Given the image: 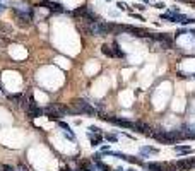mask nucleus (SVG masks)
I'll use <instances>...</instances> for the list:
<instances>
[{
  "label": "nucleus",
  "mask_w": 195,
  "mask_h": 171,
  "mask_svg": "<svg viewBox=\"0 0 195 171\" xmlns=\"http://www.w3.org/2000/svg\"><path fill=\"white\" fill-rule=\"evenodd\" d=\"M115 26H117V24L101 23V21H92V23H89L87 33L91 34V36H106V34L115 33Z\"/></svg>",
  "instance_id": "1"
},
{
  "label": "nucleus",
  "mask_w": 195,
  "mask_h": 171,
  "mask_svg": "<svg viewBox=\"0 0 195 171\" xmlns=\"http://www.w3.org/2000/svg\"><path fill=\"white\" fill-rule=\"evenodd\" d=\"M70 113H75V115H89V116L98 115V111H96L86 99H74L72 101V110H70Z\"/></svg>",
  "instance_id": "2"
},
{
  "label": "nucleus",
  "mask_w": 195,
  "mask_h": 171,
  "mask_svg": "<svg viewBox=\"0 0 195 171\" xmlns=\"http://www.w3.org/2000/svg\"><path fill=\"white\" fill-rule=\"evenodd\" d=\"M14 15L15 19H17V24L22 27H26L31 24V21H33V10H31L29 7H15L14 9Z\"/></svg>",
  "instance_id": "3"
},
{
  "label": "nucleus",
  "mask_w": 195,
  "mask_h": 171,
  "mask_svg": "<svg viewBox=\"0 0 195 171\" xmlns=\"http://www.w3.org/2000/svg\"><path fill=\"white\" fill-rule=\"evenodd\" d=\"M100 118L101 120H108L110 123L118 125V127H121V128H130V130L135 128V123L130 122V120H127V118H111V116H100Z\"/></svg>",
  "instance_id": "4"
},
{
  "label": "nucleus",
  "mask_w": 195,
  "mask_h": 171,
  "mask_svg": "<svg viewBox=\"0 0 195 171\" xmlns=\"http://www.w3.org/2000/svg\"><path fill=\"white\" fill-rule=\"evenodd\" d=\"M40 7L50 9V10H53V12H63V5L58 4V2H53V0H41Z\"/></svg>",
  "instance_id": "5"
},
{
  "label": "nucleus",
  "mask_w": 195,
  "mask_h": 171,
  "mask_svg": "<svg viewBox=\"0 0 195 171\" xmlns=\"http://www.w3.org/2000/svg\"><path fill=\"white\" fill-rule=\"evenodd\" d=\"M193 164H195L193 157H187V159H180L178 161L176 168H178V171H190L192 168H193Z\"/></svg>",
  "instance_id": "6"
},
{
  "label": "nucleus",
  "mask_w": 195,
  "mask_h": 171,
  "mask_svg": "<svg viewBox=\"0 0 195 171\" xmlns=\"http://www.w3.org/2000/svg\"><path fill=\"white\" fill-rule=\"evenodd\" d=\"M134 130L139 132V134H144V135H151V128H149L147 123H144V122H135V128Z\"/></svg>",
  "instance_id": "7"
},
{
  "label": "nucleus",
  "mask_w": 195,
  "mask_h": 171,
  "mask_svg": "<svg viewBox=\"0 0 195 171\" xmlns=\"http://www.w3.org/2000/svg\"><path fill=\"white\" fill-rule=\"evenodd\" d=\"M87 137H89V140H91V144L92 145H100L101 142H103V135L101 134H87Z\"/></svg>",
  "instance_id": "8"
},
{
  "label": "nucleus",
  "mask_w": 195,
  "mask_h": 171,
  "mask_svg": "<svg viewBox=\"0 0 195 171\" xmlns=\"http://www.w3.org/2000/svg\"><path fill=\"white\" fill-rule=\"evenodd\" d=\"M144 166L147 168L149 171H164V164H161V163H146Z\"/></svg>",
  "instance_id": "9"
},
{
  "label": "nucleus",
  "mask_w": 195,
  "mask_h": 171,
  "mask_svg": "<svg viewBox=\"0 0 195 171\" xmlns=\"http://www.w3.org/2000/svg\"><path fill=\"white\" fill-rule=\"evenodd\" d=\"M175 151L180 154H192L193 152V149L188 147V145H175Z\"/></svg>",
  "instance_id": "10"
},
{
  "label": "nucleus",
  "mask_w": 195,
  "mask_h": 171,
  "mask_svg": "<svg viewBox=\"0 0 195 171\" xmlns=\"http://www.w3.org/2000/svg\"><path fill=\"white\" fill-rule=\"evenodd\" d=\"M111 48H113V53H115V56H118V58H125V53L121 52L120 50V45H118L117 41H115L113 43V46H111Z\"/></svg>",
  "instance_id": "11"
},
{
  "label": "nucleus",
  "mask_w": 195,
  "mask_h": 171,
  "mask_svg": "<svg viewBox=\"0 0 195 171\" xmlns=\"http://www.w3.org/2000/svg\"><path fill=\"white\" fill-rule=\"evenodd\" d=\"M125 161H129V163H134V164H140V166H144V164H146L142 159H139L137 156H127V154H125Z\"/></svg>",
  "instance_id": "12"
},
{
  "label": "nucleus",
  "mask_w": 195,
  "mask_h": 171,
  "mask_svg": "<svg viewBox=\"0 0 195 171\" xmlns=\"http://www.w3.org/2000/svg\"><path fill=\"white\" fill-rule=\"evenodd\" d=\"M140 154H144V157H146V154H158V149L146 145V147H140Z\"/></svg>",
  "instance_id": "13"
},
{
  "label": "nucleus",
  "mask_w": 195,
  "mask_h": 171,
  "mask_svg": "<svg viewBox=\"0 0 195 171\" xmlns=\"http://www.w3.org/2000/svg\"><path fill=\"white\" fill-rule=\"evenodd\" d=\"M101 53H104V55L110 56V58H113V56H115V53H113V50H111V46H108V45H103V46H101Z\"/></svg>",
  "instance_id": "14"
},
{
  "label": "nucleus",
  "mask_w": 195,
  "mask_h": 171,
  "mask_svg": "<svg viewBox=\"0 0 195 171\" xmlns=\"http://www.w3.org/2000/svg\"><path fill=\"white\" fill-rule=\"evenodd\" d=\"M96 166H98V169H101V171H111V168L108 166V164L101 163V161H96Z\"/></svg>",
  "instance_id": "15"
},
{
  "label": "nucleus",
  "mask_w": 195,
  "mask_h": 171,
  "mask_svg": "<svg viewBox=\"0 0 195 171\" xmlns=\"http://www.w3.org/2000/svg\"><path fill=\"white\" fill-rule=\"evenodd\" d=\"M58 127H60V128H62L63 132H70V127L67 125L65 122H58Z\"/></svg>",
  "instance_id": "16"
},
{
  "label": "nucleus",
  "mask_w": 195,
  "mask_h": 171,
  "mask_svg": "<svg viewBox=\"0 0 195 171\" xmlns=\"http://www.w3.org/2000/svg\"><path fill=\"white\" fill-rule=\"evenodd\" d=\"M106 140H110V142H117V135H113V134H104L103 135Z\"/></svg>",
  "instance_id": "17"
},
{
  "label": "nucleus",
  "mask_w": 195,
  "mask_h": 171,
  "mask_svg": "<svg viewBox=\"0 0 195 171\" xmlns=\"http://www.w3.org/2000/svg\"><path fill=\"white\" fill-rule=\"evenodd\" d=\"M22 98V94H9V99H12V101H19Z\"/></svg>",
  "instance_id": "18"
},
{
  "label": "nucleus",
  "mask_w": 195,
  "mask_h": 171,
  "mask_svg": "<svg viewBox=\"0 0 195 171\" xmlns=\"http://www.w3.org/2000/svg\"><path fill=\"white\" fill-rule=\"evenodd\" d=\"M117 7H120V10H129V7H127V4H125V2H118V4H117Z\"/></svg>",
  "instance_id": "19"
},
{
  "label": "nucleus",
  "mask_w": 195,
  "mask_h": 171,
  "mask_svg": "<svg viewBox=\"0 0 195 171\" xmlns=\"http://www.w3.org/2000/svg\"><path fill=\"white\" fill-rule=\"evenodd\" d=\"M2 169L4 171H19V169H15V168H12V166H7V164H2Z\"/></svg>",
  "instance_id": "20"
},
{
  "label": "nucleus",
  "mask_w": 195,
  "mask_h": 171,
  "mask_svg": "<svg viewBox=\"0 0 195 171\" xmlns=\"http://www.w3.org/2000/svg\"><path fill=\"white\" fill-rule=\"evenodd\" d=\"M89 130H91L92 134H100V128H98V127H89Z\"/></svg>",
  "instance_id": "21"
},
{
  "label": "nucleus",
  "mask_w": 195,
  "mask_h": 171,
  "mask_svg": "<svg viewBox=\"0 0 195 171\" xmlns=\"http://www.w3.org/2000/svg\"><path fill=\"white\" fill-rule=\"evenodd\" d=\"M134 7H135L137 10H144V9H146V7H144V5H142V4H135V5H134Z\"/></svg>",
  "instance_id": "22"
},
{
  "label": "nucleus",
  "mask_w": 195,
  "mask_h": 171,
  "mask_svg": "<svg viewBox=\"0 0 195 171\" xmlns=\"http://www.w3.org/2000/svg\"><path fill=\"white\" fill-rule=\"evenodd\" d=\"M154 7H158V9H164V4H163V2H158V4L154 5Z\"/></svg>",
  "instance_id": "23"
},
{
  "label": "nucleus",
  "mask_w": 195,
  "mask_h": 171,
  "mask_svg": "<svg viewBox=\"0 0 195 171\" xmlns=\"http://www.w3.org/2000/svg\"><path fill=\"white\" fill-rule=\"evenodd\" d=\"M5 10V5L4 4H0V12H4Z\"/></svg>",
  "instance_id": "24"
},
{
  "label": "nucleus",
  "mask_w": 195,
  "mask_h": 171,
  "mask_svg": "<svg viewBox=\"0 0 195 171\" xmlns=\"http://www.w3.org/2000/svg\"><path fill=\"white\" fill-rule=\"evenodd\" d=\"M75 171H86V169H84V168H79V169H75Z\"/></svg>",
  "instance_id": "25"
},
{
  "label": "nucleus",
  "mask_w": 195,
  "mask_h": 171,
  "mask_svg": "<svg viewBox=\"0 0 195 171\" xmlns=\"http://www.w3.org/2000/svg\"><path fill=\"white\" fill-rule=\"evenodd\" d=\"M180 2H193V0H180Z\"/></svg>",
  "instance_id": "26"
},
{
  "label": "nucleus",
  "mask_w": 195,
  "mask_h": 171,
  "mask_svg": "<svg viewBox=\"0 0 195 171\" xmlns=\"http://www.w3.org/2000/svg\"><path fill=\"white\" fill-rule=\"evenodd\" d=\"M117 171H123V169H121V168H117Z\"/></svg>",
  "instance_id": "27"
},
{
  "label": "nucleus",
  "mask_w": 195,
  "mask_h": 171,
  "mask_svg": "<svg viewBox=\"0 0 195 171\" xmlns=\"http://www.w3.org/2000/svg\"><path fill=\"white\" fill-rule=\"evenodd\" d=\"M0 171H4V169H2V164H0Z\"/></svg>",
  "instance_id": "28"
},
{
  "label": "nucleus",
  "mask_w": 195,
  "mask_h": 171,
  "mask_svg": "<svg viewBox=\"0 0 195 171\" xmlns=\"http://www.w3.org/2000/svg\"><path fill=\"white\" fill-rule=\"evenodd\" d=\"M129 171H135V169H129Z\"/></svg>",
  "instance_id": "29"
},
{
  "label": "nucleus",
  "mask_w": 195,
  "mask_h": 171,
  "mask_svg": "<svg viewBox=\"0 0 195 171\" xmlns=\"http://www.w3.org/2000/svg\"><path fill=\"white\" fill-rule=\"evenodd\" d=\"M193 168H195V164H193Z\"/></svg>",
  "instance_id": "30"
},
{
  "label": "nucleus",
  "mask_w": 195,
  "mask_h": 171,
  "mask_svg": "<svg viewBox=\"0 0 195 171\" xmlns=\"http://www.w3.org/2000/svg\"><path fill=\"white\" fill-rule=\"evenodd\" d=\"M108 2H110V0H108Z\"/></svg>",
  "instance_id": "31"
}]
</instances>
